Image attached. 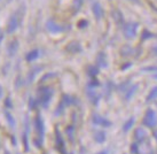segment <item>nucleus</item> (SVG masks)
Masks as SVG:
<instances>
[{
	"label": "nucleus",
	"mask_w": 157,
	"mask_h": 154,
	"mask_svg": "<svg viewBox=\"0 0 157 154\" xmlns=\"http://www.w3.org/2000/svg\"><path fill=\"white\" fill-rule=\"evenodd\" d=\"M38 96H39L40 105L46 108L48 104H49V101H51V99H52L53 91L49 88H47V86H41L38 90Z\"/></svg>",
	"instance_id": "f257e3e1"
},
{
	"label": "nucleus",
	"mask_w": 157,
	"mask_h": 154,
	"mask_svg": "<svg viewBox=\"0 0 157 154\" xmlns=\"http://www.w3.org/2000/svg\"><path fill=\"white\" fill-rule=\"evenodd\" d=\"M35 127H36V131H37L38 136H39V138L35 140V144L37 147H40L41 146V140L44 138V121L40 117L39 114L37 115L35 119Z\"/></svg>",
	"instance_id": "f03ea898"
},
{
	"label": "nucleus",
	"mask_w": 157,
	"mask_h": 154,
	"mask_svg": "<svg viewBox=\"0 0 157 154\" xmlns=\"http://www.w3.org/2000/svg\"><path fill=\"white\" fill-rule=\"evenodd\" d=\"M142 123H144L146 127H148V128H154V127H156L157 115H156V113L154 112V109H151V108L147 109L146 114H144V120H142Z\"/></svg>",
	"instance_id": "7ed1b4c3"
},
{
	"label": "nucleus",
	"mask_w": 157,
	"mask_h": 154,
	"mask_svg": "<svg viewBox=\"0 0 157 154\" xmlns=\"http://www.w3.org/2000/svg\"><path fill=\"white\" fill-rule=\"evenodd\" d=\"M139 24L136 22H128L124 24V36L126 38H133L136 35V30H138Z\"/></svg>",
	"instance_id": "20e7f679"
},
{
	"label": "nucleus",
	"mask_w": 157,
	"mask_h": 154,
	"mask_svg": "<svg viewBox=\"0 0 157 154\" xmlns=\"http://www.w3.org/2000/svg\"><path fill=\"white\" fill-rule=\"evenodd\" d=\"M92 122L94 124H96V125H101V127H105V128H108V127L111 125V122H110L109 120L102 117L99 114H93V116H92Z\"/></svg>",
	"instance_id": "39448f33"
},
{
	"label": "nucleus",
	"mask_w": 157,
	"mask_h": 154,
	"mask_svg": "<svg viewBox=\"0 0 157 154\" xmlns=\"http://www.w3.org/2000/svg\"><path fill=\"white\" fill-rule=\"evenodd\" d=\"M46 26H47L48 31L52 32V34H59V32H62L64 30V28L60 24H57L54 20H48L47 23H46Z\"/></svg>",
	"instance_id": "423d86ee"
},
{
	"label": "nucleus",
	"mask_w": 157,
	"mask_h": 154,
	"mask_svg": "<svg viewBox=\"0 0 157 154\" xmlns=\"http://www.w3.org/2000/svg\"><path fill=\"white\" fill-rule=\"evenodd\" d=\"M17 26H18L17 18L15 15H12L8 20V23H7V32L8 34H13L14 31H16Z\"/></svg>",
	"instance_id": "0eeeda50"
},
{
	"label": "nucleus",
	"mask_w": 157,
	"mask_h": 154,
	"mask_svg": "<svg viewBox=\"0 0 157 154\" xmlns=\"http://www.w3.org/2000/svg\"><path fill=\"white\" fill-rule=\"evenodd\" d=\"M66 49L70 53H79V52H82L83 47H82V45L79 44L78 41L74 40V41H70L69 44L67 45Z\"/></svg>",
	"instance_id": "6e6552de"
},
{
	"label": "nucleus",
	"mask_w": 157,
	"mask_h": 154,
	"mask_svg": "<svg viewBox=\"0 0 157 154\" xmlns=\"http://www.w3.org/2000/svg\"><path fill=\"white\" fill-rule=\"evenodd\" d=\"M92 12L94 14V18L96 20H100L103 16V9L101 7V5L99 2H93L92 4Z\"/></svg>",
	"instance_id": "1a4fd4ad"
},
{
	"label": "nucleus",
	"mask_w": 157,
	"mask_h": 154,
	"mask_svg": "<svg viewBox=\"0 0 157 154\" xmlns=\"http://www.w3.org/2000/svg\"><path fill=\"white\" fill-rule=\"evenodd\" d=\"M96 65H98V68H105L108 66V61H107V57L103 52H100L98 54V57H96Z\"/></svg>",
	"instance_id": "9d476101"
},
{
	"label": "nucleus",
	"mask_w": 157,
	"mask_h": 154,
	"mask_svg": "<svg viewBox=\"0 0 157 154\" xmlns=\"http://www.w3.org/2000/svg\"><path fill=\"white\" fill-rule=\"evenodd\" d=\"M55 140H56V146L59 147V150L64 153V151H66L64 141H63V138H62L61 133H60V131H59L57 129H56V131H55Z\"/></svg>",
	"instance_id": "9b49d317"
},
{
	"label": "nucleus",
	"mask_w": 157,
	"mask_h": 154,
	"mask_svg": "<svg viewBox=\"0 0 157 154\" xmlns=\"http://www.w3.org/2000/svg\"><path fill=\"white\" fill-rule=\"evenodd\" d=\"M17 49H18L17 40L14 39L8 44V49H7V52H8V54L10 55V57H14V55L16 54V52H17Z\"/></svg>",
	"instance_id": "f8f14e48"
},
{
	"label": "nucleus",
	"mask_w": 157,
	"mask_h": 154,
	"mask_svg": "<svg viewBox=\"0 0 157 154\" xmlns=\"http://www.w3.org/2000/svg\"><path fill=\"white\" fill-rule=\"evenodd\" d=\"M134 138L138 143H142L146 139V131L142 128H138L134 132Z\"/></svg>",
	"instance_id": "ddd939ff"
},
{
	"label": "nucleus",
	"mask_w": 157,
	"mask_h": 154,
	"mask_svg": "<svg viewBox=\"0 0 157 154\" xmlns=\"http://www.w3.org/2000/svg\"><path fill=\"white\" fill-rule=\"evenodd\" d=\"M87 97L88 99H90V101L93 104L94 106H96L98 104H99V101H100V94H98L96 92H94V91H88L87 92Z\"/></svg>",
	"instance_id": "4468645a"
},
{
	"label": "nucleus",
	"mask_w": 157,
	"mask_h": 154,
	"mask_svg": "<svg viewBox=\"0 0 157 154\" xmlns=\"http://www.w3.org/2000/svg\"><path fill=\"white\" fill-rule=\"evenodd\" d=\"M113 16L115 22L117 23L118 26H124V16H123V14L121 13V10H113Z\"/></svg>",
	"instance_id": "2eb2a0df"
},
{
	"label": "nucleus",
	"mask_w": 157,
	"mask_h": 154,
	"mask_svg": "<svg viewBox=\"0 0 157 154\" xmlns=\"http://www.w3.org/2000/svg\"><path fill=\"white\" fill-rule=\"evenodd\" d=\"M38 57H39V51L38 49H32L25 55V59L28 62H32L35 61L36 59H38Z\"/></svg>",
	"instance_id": "dca6fc26"
},
{
	"label": "nucleus",
	"mask_w": 157,
	"mask_h": 154,
	"mask_svg": "<svg viewBox=\"0 0 157 154\" xmlns=\"http://www.w3.org/2000/svg\"><path fill=\"white\" fill-rule=\"evenodd\" d=\"M26 130L24 131V135H23V143H24V148H25V152H29V143H28V133H29V121L26 119Z\"/></svg>",
	"instance_id": "f3484780"
},
{
	"label": "nucleus",
	"mask_w": 157,
	"mask_h": 154,
	"mask_svg": "<svg viewBox=\"0 0 157 154\" xmlns=\"http://www.w3.org/2000/svg\"><path fill=\"white\" fill-rule=\"evenodd\" d=\"M62 102H63V105L66 106H71L74 105L75 102H76V99H75L74 97H70V96H68V94H64L63 96V98H62Z\"/></svg>",
	"instance_id": "a211bd4d"
},
{
	"label": "nucleus",
	"mask_w": 157,
	"mask_h": 154,
	"mask_svg": "<svg viewBox=\"0 0 157 154\" xmlns=\"http://www.w3.org/2000/svg\"><path fill=\"white\" fill-rule=\"evenodd\" d=\"M136 90H138V85H132L130 89H127L126 93H125V99H126V100H130V99L134 96V93L136 92Z\"/></svg>",
	"instance_id": "6ab92c4d"
},
{
	"label": "nucleus",
	"mask_w": 157,
	"mask_h": 154,
	"mask_svg": "<svg viewBox=\"0 0 157 154\" xmlns=\"http://www.w3.org/2000/svg\"><path fill=\"white\" fill-rule=\"evenodd\" d=\"M94 139H95V141L100 143V144L105 143V131H96L95 133H94Z\"/></svg>",
	"instance_id": "aec40b11"
},
{
	"label": "nucleus",
	"mask_w": 157,
	"mask_h": 154,
	"mask_svg": "<svg viewBox=\"0 0 157 154\" xmlns=\"http://www.w3.org/2000/svg\"><path fill=\"white\" fill-rule=\"evenodd\" d=\"M84 0H74V4H72V12L74 14H77L80 10L82 6H83Z\"/></svg>",
	"instance_id": "412c9836"
},
{
	"label": "nucleus",
	"mask_w": 157,
	"mask_h": 154,
	"mask_svg": "<svg viewBox=\"0 0 157 154\" xmlns=\"http://www.w3.org/2000/svg\"><path fill=\"white\" fill-rule=\"evenodd\" d=\"M156 98H157V85L154 86V88L150 90V92L148 93V96H147V101H153Z\"/></svg>",
	"instance_id": "4be33fe9"
},
{
	"label": "nucleus",
	"mask_w": 157,
	"mask_h": 154,
	"mask_svg": "<svg viewBox=\"0 0 157 154\" xmlns=\"http://www.w3.org/2000/svg\"><path fill=\"white\" fill-rule=\"evenodd\" d=\"M134 122H135V120L133 119V117H131V119L127 120L126 122L124 123V125H123V131H124V132H127V131H128V130H130V129H131L132 127H133Z\"/></svg>",
	"instance_id": "5701e85b"
},
{
	"label": "nucleus",
	"mask_w": 157,
	"mask_h": 154,
	"mask_svg": "<svg viewBox=\"0 0 157 154\" xmlns=\"http://www.w3.org/2000/svg\"><path fill=\"white\" fill-rule=\"evenodd\" d=\"M5 116H6V119H7V122H8L9 127H10V128H14V127H15V120H14V117L12 116V114H10L9 112H6Z\"/></svg>",
	"instance_id": "b1692460"
},
{
	"label": "nucleus",
	"mask_w": 157,
	"mask_h": 154,
	"mask_svg": "<svg viewBox=\"0 0 157 154\" xmlns=\"http://www.w3.org/2000/svg\"><path fill=\"white\" fill-rule=\"evenodd\" d=\"M40 70H41L40 67H36V69L35 68H32V69L30 70V73H29V82H32L33 77H35V76L37 75V73H39Z\"/></svg>",
	"instance_id": "393cba45"
},
{
	"label": "nucleus",
	"mask_w": 157,
	"mask_h": 154,
	"mask_svg": "<svg viewBox=\"0 0 157 154\" xmlns=\"http://www.w3.org/2000/svg\"><path fill=\"white\" fill-rule=\"evenodd\" d=\"M98 74H99V68L98 67H93V66L88 67V75L91 76L92 78H94Z\"/></svg>",
	"instance_id": "a878e982"
},
{
	"label": "nucleus",
	"mask_w": 157,
	"mask_h": 154,
	"mask_svg": "<svg viewBox=\"0 0 157 154\" xmlns=\"http://www.w3.org/2000/svg\"><path fill=\"white\" fill-rule=\"evenodd\" d=\"M154 37V35L150 32L149 30H144L142 31V35H141V40H148L149 38H153Z\"/></svg>",
	"instance_id": "bb28decb"
},
{
	"label": "nucleus",
	"mask_w": 157,
	"mask_h": 154,
	"mask_svg": "<svg viewBox=\"0 0 157 154\" xmlns=\"http://www.w3.org/2000/svg\"><path fill=\"white\" fill-rule=\"evenodd\" d=\"M74 131H75V129L72 125H68L66 129V132H67V135H68V137H69V139H74Z\"/></svg>",
	"instance_id": "cd10ccee"
},
{
	"label": "nucleus",
	"mask_w": 157,
	"mask_h": 154,
	"mask_svg": "<svg viewBox=\"0 0 157 154\" xmlns=\"http://www.w3.org/2000/svg\"><path fill=\"white\" fill-rule=\"evenodd\" d=\"M121 53H122V55H130L132 53V49H131V47L126 46V47H123Z\"/></svg>",
	"instance_id": "c85d7f7f"
},
{
	"label": "nucleus",
	"mask_w": 157,
	"mask_h": 154,
	"mask_svg": "<svg viewBox=\"0 0 157 154\" xmlns=\"http://www.w3.org/2000/svg\"><path fill=\"white\" fill-rule=\"evenodd\" d=\"M99 85H100V83H99L98 81H95V79H92L91 82L88 83V88L94 89V88H96V86H99Z\"/></svg>",
	"instance_id": "c756f323"
},
{
	"label": "nucleus",
	"mask_w": 157,
	"mask_h": 154,
	"mask_svg": "<svg viewBox=\"0 0 157 154\" xmlns=\"http://www.w3.org/2000/svg\"><path fill=\"white\" fill-rule=\"evenodd\" d=\"M64 107H66V106L63 105V102H60V105H59V107H57V109H56V112H55V113H56V115H61L62 114V112H63V109H64Z\"/></svg>",
	"instance_id": "7c9ffc66"
},
{
	"label": "nucleus",
	"mask_w": 157,
	"mask_h": 154,
	"mask_svg": "<svg viewBox=\"0 0 157 154\" xmlns=\"http://www.w3.org/2000/svg\"><path fill=\"white\" fill-rule=\"evenodd\" d=\"M87 26H88V22L86 20H80L78 22V28H80V29H84V28H86Z\"/></svg>",
	"instance_id": "2f4dec72"
},
{
	"label": "nucleus",
	"mask_w": 157,
	"mask_h": 154,
	"mask_svg": "<svg viewBox=\"0 0 157 154\" xmlns=\"http://www.w3.org/2000/svg\"><path fill=\"white\" fill-rule=\"evenodd\" d=\"M29 105H30V108L31 109H35L36 107H37V101H36V99L31 97L30 100H29Z\"/></svg>",
	"instance_id": "473e14b6"
},
{
	"label": "nucleus",
	"mask_w": 157,
	"mask_h": 154,
	"mask_svg": "<svg viewBox=\"0 0 157 154\" xmlns=\"http://www.w3.org/2000/svg\"><path fill=\"white\" fill-rule=\"evenodd\" d=\"M131 152L133 154H139V150H138V145L136 144H132L131 145Z\"/></svg>",
	"instance_id": "72a5a7b5"
},
{
	"label": "nucleus",
	"mask_w": 157,
	"mask_h": 154,
	"mask_svg": "<svg viewBox=\"0 0 157 154\" xmlns=\"http://www.w3.org/2000/svg\"><path fill=\"white\" fill-rule=\"evenodd\" d=\"M53 76H54V74H53V73H48V74H46V75L41 78V81H40V82H41V83H43V82H46L47 79H49L51 77H53Z\"/></svg>",
	"instance_id": "f704fd0d"
},
{
	"label": "nucleus",
	"mask_w": 157,
	"mask_h": 154,
	"mask_svg": "<svg viewBox=\"0 0 157 154\" xmlns=\"http://www.w3.org/2000/svg\"><path fill=\"white\" fill-rule=\"evenodd\" d=\"M5 105H6V107H8V108H12V107H13V102H12V99L9 97L5 100Z\"/></svg>",
	"instance_id": "c9c22d12"
},
{
	"label": "nucleus",
	"mask_w": 157,
	"mask_h": 154,
	"mask_svg": "<svg viewBox=\"0 0 157 154\" xmlns=\"http://www.w3.org/2000/svg\"><path fill=\"white\" fill-rule=\"evenodd\" d=\"M142 71H146V73H148V71H157V67H146L142 69Z\"/></svg>",
	"instance_id": "e433bc0d"
},
{
	"label": "nucleus",
	"mask_w": 157,
	"mask_h": 154,
	"mask_svg": "<svg viewBox=\"0 0 157 154\" xmlns=\"http://www.w3.org/2000/svg\"><path fill=\"white\" fill-rule=\"evenodd\" d=\"M2 39H4V32L0 30V44H1V41H2Z\"/></svg>",
	"instance_id": "4c0bfd02"
},
{
	"label": "nucleus",
	"mask_w": 157,
	"mask_h": 154,
	"mask_svg": "<svg viewBox=\"0 0 157 154\" xmlns=\"http://www.w3.org/2000/svg\"><path fill=\"white\" fill-rule=\"evenodd\" d=\"M128 1H132V2H135V4H140V0H128Z\"/></svg>",
	"instance_id": "58836bf2"
},
{
	"label": "nucleus",
	"mask_w": 157,
	"mask_h": 154,
	"mask_svg": "<svg viewBox=\"0 0 157 154\" xmlns=\"http://www.w3.org/2000/svg\"><path fill=\"white\" fill-rule=\"evenodd\" d=\"M131 66V63H127V65H124L123 66V69H126V67H130Z\"/></svg>",
	"instance_id": "ea45409f"
},
{
	"label": "nucleus",
	"mask_w": 157,
	"mask_h": 154,
	"mask_svg": "<svg viewBox=\"0 0 157 154\" xmlns=\"http://www.w3.org/2000/svg\"><path fill=\"white\" fill-rule=\"evenodd\" d=\"M153 52L155 53V54H157V46L156 47H154V49H153Z\"/></svg>",
	"instance_id": "a19ab883"
},
{
	"label": "nucleus",
	"mask_w": 157,
	"mask_h": 154,
	"mask_svg": "<svg viewBox=\"0 0 157 154\" xmlns=\"http://www.w3.org/2000/svg\"><path fill=\"white\" fill-rule=\"evenodd\" d=\"M1 96H2V88L0 86V98H1Z\"/></svg>",
	"instance_id": "79ce46f5"
},
{
	"label": "nucleus",
	"mask_w": 157,
	"mask_h": 154,
	"mask_svg": "<svg viewBox=\"0 0 157 154\" xmlns=\"http://www.w3.org/2000/svg\"><path fill=\"white\" fill-rule=\"evenodd\" d=\"M154 137H155V138H156V139H157V131L154 132Z\"/></svg>",
	"instance_id": "37998d69"
},
{
	"label": "nucleus",
	"mask_w": 157,
	"mask_h": 154,
	"mask_svg": "<svg viewBox=\"0 0 157 154\" xmlns=\"http://www.w3.org/2000/svg\"><path fill=\"white\" fill-rule=\"evenodd\" d=\"M154 78L157 79V73H156V74H155V75H154Z\"/></svg>",
	"instance_id": "c03bdc74"
},
{
	"label": "nucleus",
	"mask_w": 157,
	"mask_h": 154,
	"mask_svg": "<svg viewBox=\"0 0 157 154\" xmlns=\"http://www.w3.org/2000/svg\"><path fill=\"white\" fill-rule=\"evenodd\" d=\"M99 154H107V152H105V151H103V152H100Z\"/></svg>",
	"instance_id": "a18cd8bd"
},
{
	"label": "nucleus",
	"mask_w": 157,
	"mask_h": 154,
	"mask_svg": "<svg viewBox=\"0 0 157 154\" xmlns=\"http://www.w3.org/2000/svg\"><path fill=\"white\" fill-rule=\"evenodd\" d=\"M17 154H20V153H17Z\"/></svg>",
	"instance_id": "49530a36"
}]
</instances>
